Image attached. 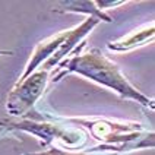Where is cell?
Returning <instances> with one entry per match:
<instances>
[{
    "instance_id": "1",
    "label": "cell",
    "mask_w": 155,
    "mask_h": 155,
    "mask_svg": "<svg viewBox=\"0 0 155 155\" xmlns=\"http://www.w3.org/2000/svg\"><path fill=\"white\" fill-rule=\"evenodd\" d=\"M85 40L81 41V44L75 48L76 54L61 61L59 69L53 72V82H59L61 78H64L69 73H78L110 89H114L121 98L133 100L145 107L154 108L152 100L142 94L136 86L132 85L127 81V78L121 73L119 66L108 57H105L98 48L81 53L85 47Z\"/></svg>"
},
{
    "instance_id": "2",
    "label": "cell",
    "mask_w": 155,
    "mask_h": 155,
    "mask_svg": "<svg viewBox=\"0 0 155 155\" xmlns=\"http://www.w3.org/2000/svg\"><path fill=\"white\" fill-rule=\"evenodd\" d=\"M72 124H81L88 127L89 133L95 139L101 140L100 147L89 148L88 152H123L130 149L154 147V133L142 127L136 121H116L108 119H94V117H75L69 119Z\"/></svg>"
},
{
    "instance_id": "3",
    "label": "cell",
    "mask_w": 155,
    "mask_h": 155,
    "mask_svg": "<svg viewBox=\"0 0 155 155\" xmlns=\"http://www.w3.org/2000/svg\"><path fill=\"white\" fill-rule=\"evenodd\" d=\"M0 126L28 132L41 139L44 148H48L53 140L59 139L64 142L69 149H81L86 138L85 132L76 129L69 119L54 117L51 114H40L35 110H31L22 119L0 120Z\"/></svg>"
},
{
    "instance_id": "4",
    "label": "cell",
    "mask_w": 155,
    "mask_h": 155,
    "mask_svg": "<svg viewBox=\"0 0 155 155\" xmlns=\"http://www.w3.org/2000/svg\"><path fill=\"white\" fill-rule=\"evenodd\" d=\"M48 78H50V72L38 68L24 81L16 82V85L13 86V89L8 95L6 110L9 111V114L13 117L26 116L37 103V100L43 95Z\"/></svg>"
},
{
    "instance_id": "5",
    "label": "cell",
    "mask_w": 155,
    "mask_h": 155,
    "mask_svg": "<svg viewBox=\"0 0 155 155\" xmlns=\"http://www.w3.org/2000/svg\"><path fill=\"white\" fill-rule=\"evenodd\" d=\"M100 22H101V21H100L98 18L86 16L85 21H84L79 26L73 28V29H69L66 38H64V41H63V44L59 47V50L54 53L45 63H43L40 68L44 70H47V72H51V70L54 69V66H57L59 63H61V60H63L72 50H75L78 47V43L84 41V37H86V35L89 34Z\"/></svg>"
},
{
    "instance_id": "6",
    "label": "cell",
    "mask_w": 155,
    "mask_h": 155,
    "mask_svg": "<svg viewBox=\"0 0 155 155\" xmlns=\"http://www.w3.org/2000/svg\"><path fill=\"white\" fill-rule=\"evenodd\" d=\"M66 35H68V31H63L60 34L53 35L50 38L43 40V41H40V43L37 44L35 48H34V51H32V56H31V59L28 61V64H26L24 73L21 75L19 79H18V82H19V81H24L25 78H28L32 72H35V70L38 69L43 63H45V61L48 60L53 54L59 50V47L63 44Z\"/></svg>"
},
{
    "instance_id": "7",
    "label": "cell",
    "mask_w": 155,
    "mask_h": 155,
    "mask_svg": "<svg viewBox=\"0 0 155 155\" xmlns=\"http://www.w3.org/2000/svg\"><path fill=\"white\" fill-rule=\"evenodd\" d=\"M53 12H72V13H85L86 16H94L98 18L101 22H113V18L108 16L107 13H104L101 9L98 8L97 2L92 0H68V2H60L57 8L53 9Z\"/></svg>"
},
{
    "instance_id": "8",
    "label": "cell",
    "mask_w": 155,
    "mask_h": 155,
    "mask_svg": "<svg viewBox=\"0 0 155 155\" xmlns=\"http://www.w3.org/2000/svg\"><path fill=\"white\" fill-rule=\"evenodd\" d=\"M154 40V24H151L149 28L145 26L142 31H133L132 34H129L127 37L117 40V41H111V43L107 44V47L113 50V51H127L132 50L135 47L139 45H143L148 41H152Z\"/></svg>"
},
{
    "instance_id": "9",
    "label": "cell",
    "mask_w": 155,
    "mask_h": 155,
    "mask_svg": "<svg viewBox=\"0 0 155 155\" xmlns=\"http://www.w3.org/2000/svg\"><path fill=\"white\" fill-rule=\"evenodd\" d=\"M26 155H101L100 152H82V151H63L60 148H54V147H48L47 149H44L41 152H35V154H26ZM107 155H113V154H107Z\"/></svg>"
},
{
    "instance_id": "10",
    "label": "cell",
    "mask_w": 155,
    "mask_h": 155,
    "mask_svg": "<svg viewBox=\"0 0 155 155\" xmlns=\"http://www.w3.org/2000/svg\"><path fill=\"white\" fill-rule=\"evenodd\" d=\"M5 54H8V56H12L13 51H8V50H0V56H5Z\"/></svg>"
}]
</instances>
